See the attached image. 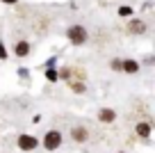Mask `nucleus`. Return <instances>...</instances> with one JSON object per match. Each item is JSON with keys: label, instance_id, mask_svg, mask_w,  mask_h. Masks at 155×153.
<instances>
[{"label": "nucleus", "instance_id": "nucleus-1", "mask_svg": "<svg viewBox=\"0 0 155 153\" xmlns=\"http://www.w3.org/2000/svg\"><path fill=\"white\" fill-rule=\"evenodd\" d=\"M66 34H68V39H71L75 46H82V43L87 41V30H84L82 25H71Z\"/></svg>", "mask_w": 155, "mask_h": 153}, {"label": "nucleus", "instance_id": "nucleus-2", "mask_svg": "<svg viewBox=\"0 0 155 153\" xmlns=\"http://www.w3.org/2000/svg\"><path fill=\"white\" fill-rule=\"evenodd\" d=\"M62 144V133L59 130H48L44 137V146L48 148V151H55V148Z\"/></svg>", "mask_w": 155, "mask_h": 153}, {"label": "nucleus", "instance_id": "nucleus-3", "mask_svg": "<svg viewBox=\"0 0 155 153\" xmlns=\"http://www.w3.org/2000/svg\"><path fill=\"white\" fill-rule=\"evenodd\" d=\"M18 146L23 148V151H32V148L37 146V139H34L32 135H21L18 137Z\"/></svg>", "mask_w": 155, "mask_h": 153}, {"label": "nucleus", "instance_id": "nucleus-4", "mask_svg": "<svg viewBox=\"0 0 155 153\" xmlns=\"http://www.w3.org/2000/svg\"><path fill=\"white\" fill-rule=\"evenodd\" d=\"M98 119H101L103 124H112V121L116 119V112H114V110H110V107H105V110L98 112Z\"/></svg>", "mask_w": 155, "mask_h": 153}, {"label": "nucleus", "instance_id": "nucleus-5", "mask_svg": "<svg viewBox=\"0 0 155 153\" xmlns=\"http://www.w3.org/2000/svg\"><path fill=\"white\" fill-rule=\"evenodd\" d=\"M121 69H123L126 73H137V71H139V64H137L135 59H123V62H121Z\"/></svg>", "mask_w": 155, "mask_h": 153}, {"label": "nucleus", "instance_id": "nucleus-6", "mask_svg": "<svg viewBox=\"0 0 155 153\" xmlns=\"http://www.w3.org/2000/svg\"><path fill=\"white\" fill-rule=\"evenodd\" d=\"M14 53L18 55V57H25V55L30 53V43L28 41H18V43H16V48H14Z\"/></svg>", "mask_w": 155, "mask_h": 153}, {"label": "nucleus", "instance_id": "nucleus-7", "mask_svg": "<svg viewBox=\"0 0 155 153\" xmlns=\"http://www.w3.org/2000/svg\"><path fill=\"white\" fill-rule=\"evenodd\" d=\"M130 32L144 34L146 32V23H144V21H130Z\"/></svg>", "mask_w": 155, "mask_h": 153}, {"label": "nucleus", "instance_id": "nucleus-8", "mask_svg": "<svg viewBox=\"0 0 155 153\" xmlns=\"http://www.w3.org/2000/svg\"><path fill=\"white\" fill-rule=\"evenodd\" d=\"M73 139H75V142H84V139H87V130L84 128H73Z\"/></svg>", "mask_w": 155, "mask_h": 153}, {"label": "nucleus", "instance_id": "nucleus-9", "mask_svg": "<svg viewBox=\"0 0 155 153\" xmlns=\"http://www.w3.org/2000/svg\"><path fill=\"white\" fill-rule=\"evenodd\" d=\"M137 135H139V137H148L150 135V126L148 124H137Z\"/></svg>", "mask_w": 155, "mask_h": 153}, {"label": "nucleus", "instance_id": "nucleus-10", "mask_svg": "<svg viewBox=\"0 0 155 153\" xmlns=\"http://www.w3.org/2000/svg\"><path fill=\"white\" fill-rule=\"evenodd\" d=\"M119 14H121V16H130L132 14V7H119Z\"/></svg>", "mask_w": 155, "mask_h": 153}, {"label": "nucleus", "instance_id": "nucleus-11", "mask_svg": "<svg viewBox=\"0 0 155 153\" xmlns=\"http://www.w3.org/2000/svg\"><path fill=\"white\" fill-rule=\"evenodd\" d=\"M112 69H114V71H121V59H112Z\"/></svg>", "mask_w": 155, "mask_h": 153}, {"label": "nucleus", "instance_id": "nucleus-12", "mask_svg": "<svg viewBox=\"0 0 155 153\" xmlns=\"http://www.w3.org/2000/svg\"><path fill=\"white\" fill-rule=\"evenodd\" d=\"M46 78H48V80H57V73H55V71H53V69H50V71H48V73H46Z\"/></svg>", "mask_w": 155, "mask_h": 153}, {"label": "nucleus", "instance_id": "nucleus-13", "mask_svg": "<svg viewBox=\"0 0 155 153\" xmlns=\"http://www.w3.org/2000/svg\"><path fill=\"white\" fill-rule=\"evenodd\" d=\"M5 57H7V50H5V46L0 43V59H5Z\"/></svg>", "mask_w": 155, "mask_h": 153}, {"label": "nucleus", "instance_id": "nucleus-14", "mask_svg": "<svg viewBox=\"0 0 155 153\" xmlns=\"http://www.w3.org/2000/svg\"><path fill=\"white\" fill-rule=\"evenodd\" d=\"M2 2H7V5H14V2H16V0H2Z\"/></svg>", "mask_w": 155, "mask_h": 153}]
</instances>
